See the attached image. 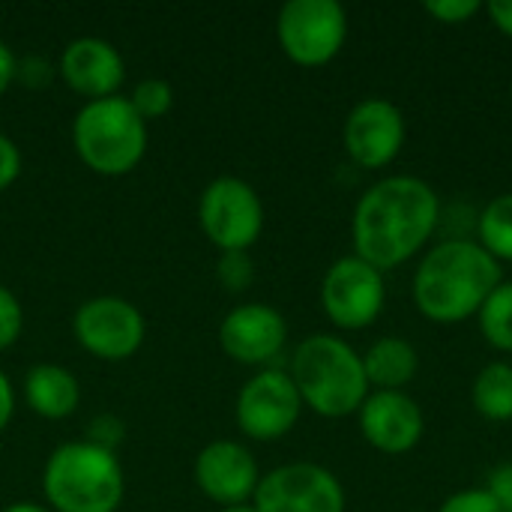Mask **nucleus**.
<instances>
[{"label":"nucleus","mask_w":512,"mask_h":512,"mask_svg":"<svg viewBox=\"0 0 512 512\" xmlns=\"http://www.w3.org/2000/svg\"><path fill=\"white\" fill-rule=\"evenodd\" d=\"M195 483L204 498L213 504L225 507H240L255 498V489L261 483L258 462L249 447L240 441H210L198 456H195Z\"/></svg>","instance_id":"nucleus-15"},{"label":"nucleus","mask_w":512,"mask_h":512,"mask_svg":"<svg viewBox=\"0 0 512 512\" xmlns=\"http://www.w3.org/2000/svg\"><path fill=\"white\" fill-rule=\"evenodd\" d=\"M366 444L384 456L411 453L426 432L423 408L405 390H372L357 411Z\"/></svg>","instance_id":"nucleus-14"},{"label":"nucleus","mask_w":512,"mask_h":512,"mask_svg":"<svg viewBox=\"0 0 512 512\" xmlns=\"http://www.w3.org/2000/svg\"><path fill=\"white\" fill-rule=\"evenodd\" d=\"M72 333L78 345L105 363H120L138 354L147 336V321L141 309L123 297H93L84 300L72 315Z\"/></svg>","instance_id":"nucleus-11"},{"label":"nucleus","mask_w":512,"mask_h":512,"mask_svg":"<svg viewBox=\"0 0 512 512\" xmlns=\"http://www.w3.org/2000/svg\"><path fill=\"white\" fill-rule=\"evenodd\" d=\"M288 342V321L276 306L240 303L219 324L222 351L240 366L270 369Z\"/></svg>","instance_id":"nucleus-13"},{"label":"nucleus","mask_w":512,"mask_h":512,"mask_svg":"<svg viewBox=\"0 0 512 512\" xmlns=\"http://www.w3.org/2000/svg\"><path fill=\"white\" fill-rule=\"evenodd\" d=\"M72 144L93 174L123 177L135 171L147 153V123L126 96L84 102L72 120Z\"/></svg>","instance_id":"nucleus-5"},{"label":"nucleus","mask_w":512,"mask_h":512,"mask_svg":"<svg viewBox=\"0 0 512 512\" xmlns=\"http://www.w3.org/2000/svg\"><path fill=\"white\" fill-rule=\"evenodd\" d=\"M24 402L42 420H66L81 402V384L66 366L36 363L24 375Z\"/></svg>","instance_id":"nucleus-17"},{"label":"nucleus","mask_w":512,"mask_h":512,"mask_svg":"<svg viewBox=\"0 0 512 512\" xmlns=\"http://www.w3.org/2000/svg\"><path fill=\"white\" fill-rule=\"evenodd\" d=\"M486 9V3L480 0H429L426 3V12L441 21V24H462V21H471L474 15H480Z\"/></svg>","instance_id":"nucleus-25"},{"label":"nucleus","mask_w":512,"mask_h":512,"mask_svg":"<svg viewBox=\"0 0 512 512\" xmlns=\"http://www.w3.org/2000/svg\"><path fill=\"white\" fill-rule=\"evenodd\" d=\"M438 512H501L498 504L492 501V495L486 489H462L456 495H450Z\"/></svg>","instance_id":"nucleus-27"},{"label":"nucleus","mask_w":512,"mask_h":512,"mask_svg":"<svg viewBox=\"0 0 512 512\" xmlns=\"http://www.w3.org/2000/svg\"><path fill=\"white\" fill-rule=\"evenodd\" d=\"M288 375L303 399V408H312L327 420L357 414L372 393L363 354L333 333L306 336L291 354Z\"/></svg>","instance_id":"nucleus-3"},{"label":"nucleus","mask_w":512,"mask_h":512,"mask_svg":"<svg viewBox=\"0 0 512 512\" xmlns=\"http://www.w3.org/2000/svg\"><path fill=\"white\" fill-rule=\"evenodd\" d=\"M363 369H366L369 387L405 390L420 372V354L402 336H381L363 354Z\"/></svg>","instance_id":"nucleus-18"},{"label":"nucleus","mask_w":512,"mask_h":512,"mask_svg":"<svg viewBox=\"0 0 512 512\" xmlns=\"http://www.w3.org/2000/svg\"><path fill=\"white\" fill-rule=\"evenodd\" d=\"M126 99L138 111V117L144 123H150V120H159V117H165L171 111V105H174V87L165 78H144V81L135 84L132 96H126Z\"/></svg>","instance_id":"nucleus-22"},{"label":"nucleus","mask_w":512,"mask_h":512,"mask_svg":"<svg viewBox=\"0 0 512 512\" xmlns=\"http://www.w3.org/2000/svg\"><path fill=\"white\" fill-rule=\"evenodd\" d=\"M15 66H18V57L12 54V48L6 42H0V96L15 81Z\"/></svg>","instance_id":"nucleus-33"},{"label":"nucleus","mask_w":512,"mask_h":512,"mask_svg":"<svg viewBox=\"0 0 512 512\" xmlns=\"http://www.w3.org/2000/svg\"><path fill=\"white\" fill-rule=\"evenodd\" d=\"M12 414H15V387H12L9 375L0 369V432L9 426Z\"/></svg>","instance_id":"nucleus-32"},{"label":"nucleus","mask_w":512,"mask_h":512,"mask_svg":"<svg viewBox=\"0 0 512 512\" xmlns=\"http://www.w3.org/2000/svg\"><path fill=\"white\" fill-rule=\"evenodd\" d=\"M441 225V195L414 174H390L372 183L351 216L354 255L387 273L408 264Z\"/></svg>","instance_id":"nucleus-1"},{"label":"nucleus","mask_w":512,"mask_h":512,"mask_svg":"<svg viewBox=\"0 0 512 512\" xmlns=\"http://www.w3.org/2000/svg\"><path fill=\"white\" fill-rule=\"evenodd\" d=\"M3 512H51L48 507H42V504H36V501H15V504H9Z\"/></svg>","instance_id":"nucleus-34"},{"label":"nucleus","mask_w":512,"mask_h":512,"mask_svg":"<svg viewBox=\"0 0 512 512\" xmlns=\"http://www.w3.org/2000/svg\"><path fill=\"white\" fill-rule=\"evenodd\" d=\"M222 512H258L252 504H240V507H225Z\"/></svg>","instance_id":"nucleus-35"},{"label":"nucleus","mask_w":512,"mask_h":512,"mask_svg":"<svg viewBox=\"0 0 512 512\" xmlns=\"http://www.w3.org/2000/svg\"><path fill=\"white\" fill-rule=\"evenodd\" d=\"M471 402L477 414L489 423H510L512 420V366L495 360L480 369L471 387Z\"/></svg>","instance_id":"nucleus-19"},{"label":"nucleus","mask_w":512,"mask_h":512,"mask_svg":"<svg viewBox=\"0 0 512 512\" xmlns=\"http://www.w3.org/2000/svg\"><path fill=\"white\" fill-rule=\"evenodd\" d=\"M252 507L258 512H345L342 480L315 462H291L261 474Z\"/></svg>","instance_id":"nucleus-9"},{"label":"nucleus","mask_w":512,"mask_h":512,"mask_svg":"<svg viewBox=\"0 0 512 512\" xmlns=\"http://www.w3.org/2000/svg\"><path fill=\"white\" fill-rule=\"evenodd\" d=\"M216 279L225 291L243 294L255 282V261L249 252H222L216 264Z\"/></svg>","instance_id":"nucleus-23"},{"label":"nucleus","mask_w":512,"mask_h":512,"mask_svg":"<svg viewBox=\"0 0 512 512\" xmlns=\"http://www.w3.org/2000/svg\"><path fill=\"white\" fill-rule=\"evenodd\" d=\"M387 303L384 273L357 255L336 258L321 279V306L333 327L366 330L372 327Z\"/></svg>","instance_id":"nucleus-8"},{"label":"nucleus","mask_w":512,"mask_h":512,"mask_svg":"<svg viewBox=\"0 0 512 512\" xmlns=\"http://www.w3.org/2000/svg\"><path fill=\"white\" fill-rule=\"evenodd\" d=\"M198 222L219 252H249L264 231L261 195L240 177H216L201 192Z\"/></svg>","instance_id":"nucleus-7"},{"label":"nucleus","mask_w":512,"mask_h":512,"mask_svg":"<svg viewBox=\"0 0 512 512\" xmlns=\"http://www.w3.org/2000/svg\"><path fill=\"white\" fill-rule=\"evenodd\" d=\"M15 78H18L24 87H45V84L54 78V69H51V63H48L45 57L30 54V57L18 60V66H15Z\"/></svg>","instance_id":"nucleus-29"},{"label":"nucleus","mask_w":512,"mask_h":512,"mask_svg":"<svg viewBox=\"0 0 512 512\" xmlns=\"http://www.w3.org/2000/svg\"><path fill=\"white\" fill-rule=\"evenodd\" d=\"M24 333V309H21V300L6 288L0 285V351L12 348Z\"/></svg>","instance_id":"nucleus-24"},{"label":"nucleus","mask_w":512,"mask_h":512,"mask_svg":"<svg viewBox=\"0 0 512 512\" xmlns=\"http://www.w3.org/2000/svg\"><path fill=\"white\" fill-rule=\"evenodd\" d=\"M123 435H126L123 432V423L114 414H99V417H93L87 423V438L84 441H90V444H96L102 450L117 453V447L123 444Z\"/></svg>","instance_id":"nucleus-26"},{"label":"nucleus","mask_w":512,"mask_h":512,"mask_svg":"<svg viewBox=\"0 0 512 512\" xmlns=\"http://www.w3.org/2000/svg\"><path fill=\"white\" fill-rule=\"evenodd\" d=\"M510 93H512V84H510Z\"/></svg>","instance_id":"nucleus-36"},{"label":"nucleus","mask_w":512,"mask_h":512,"mask_svg":"<svg viewBox=\"0 0 512 512\" xmlns=\"http://www.w3.org/2000/svg\"><path fill=\"white\" fill-rule=\"evenodd\" d=\"M303 414V399L288 369H258L237 393L234 417L246 438L270 444L285 438Z\"/></svg>","instance_id":"nucleus-10"},{"label":"nucleus","mask_w":512,"mask_h":512,"mask_svg":"<svg viewBox=\"0 0 512 512\" xmlns=\"http://www.w3.org/2000/svg\"><path fill=\"white\" fill-rule=\"evenodd\" d=\"M276 39L297 66H327L348 39V12L339 0H288L276 15Z\"/></svg>","instance_id":"nucleus-6"},{"label":"nucleus","mask_w":512,"mask_h":512,"mask_svg":"<svg viewBox=\"0 0 512 512\" xmlns=\"http://www.w3.org/2000/svg\"><path fill=\"white\" fill-rule=\"evenodd\" d=\"M501 282V264L477 240L453 237L423 255L414 270L411 297L423 318L450 327L474 318Z\"/></svg>","instance_id":"nucleus-2"},{"label":"nucleus","mask_w":512,"mask_h":512,"mask_svg":"<svg viewBox=\"0 0 512 512\" xmlns=\"http://www.w3.org/2000/svg\"><path fill=\"white\" fill-rule=\"evenodd\" d=\"M18 174H21V150L9 135L0 132V192L9 189L18 180Z\"/></svg>","instance_id":"nucleus-30"},{"label":"nucleus","mask_w":512,"mask_h":512,"mask_svg":"<svg viewBox=\"0 0 512 512\" xmlns=\"http://www.w3.org/2000/svg\"><path fill=\"white\" fill-rule=\"evenodd\" d=\"M57 75L72 93L84 96L87 102H96L117 96L120 84L126 81V63L108 39L78 36L63 48Z\"/></svg>","instance_id":"nucleus-16"},{"label":"nucleus","mask_w":512,"mask_h":512,"mask_svg":"<svg viewBox=\"0 0 512 512\" xmlns=\"http://www.w3.org/2000/svg\"><path fill=\"white\" fill-rule=\"evenodd\" d=\"M477 243L498 261H512V192L495 195L477 216Z\"/></svg>","instance_id":"nucleus-20"},{"label":"nucleus","mask_w":512,"mask_h":512,"mask_svg":"<svg viewBox=\"0 0 512 512\" xmlns=\"http://www.w3.org/2000/svg\"><path fill=\"white\" fill-rule=\"evenodd\" d=\"M486 15H489V21L504 36L512 39V0H492V3H486Z\"/></svg>","instance_id":"nucleus-31"},{"label":"nucleus","mask_w":512,"mask_h":512,"mask_svg":"<svg viewBox=\"0 0 512 512\" xmlns=\"http://www.w3.org/2000/svg\"><path fill=\"white\" fill-rule=\"evenodd\" d=\"M477 324L483 339L495 351L512 354V282H501L489 294V300L477 312Z\"/></svg>","instance_id":"nucleus-21"},{"label":"nucleus","mask_w":512,"mask_h":512,"mask_svg":"<svg viewBox=\"0 0 512 512\" xmlns=\"http://www.w3.org/2000/svg\"><path fill=\"white\" fill-rule=\"evenodd\" d=\"M42 495L51 512H117L126 474L117 453L90 441H66L42 468Z\"/></svg>","instance_id":"nucleus-4"},{"label":"nucleus","mask_w":512,"mask_h":512,"mask_svg":"<svg viewBox=\"0 0 512 512\" xmlns=\"http://www.w3.org/2000/svg\"><path fill=\"white\" fill-rule=\"evenodd\" d=\"M405 138H408L405 114L396 102L384 96L360 99L348 111L342 126V144L348 159L366 171H381L393 165L405 147Z\"/></svg>","instance_id":"nucleus-12"},{"label":"nucleus","mask_w":512,"mask_h":512,"mask_svg":"<svg viewBox=\"0 0 512 512\" xmlns=\"http://www.w3.org/2000/svg\"><path fill=\"white\" fill-rule=\"evenodd\" d=\"M501 512H512V462H501L489 471L483 486Z\"/></svg>","instance_id":"nucleus-28"}]
</instances>
